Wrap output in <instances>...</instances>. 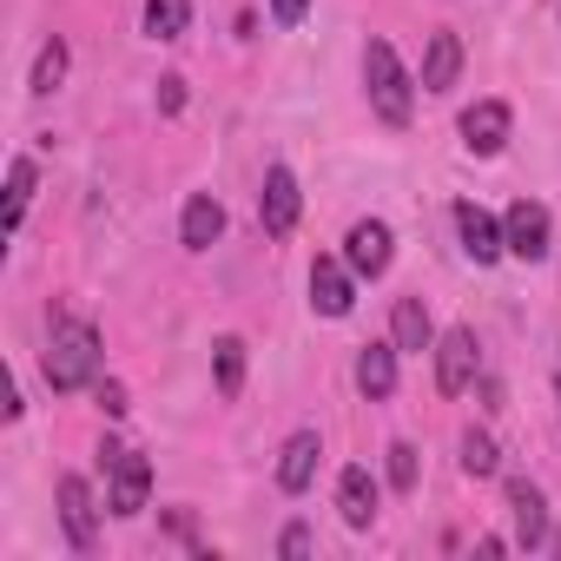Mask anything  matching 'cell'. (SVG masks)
I'll list each match as a JSON object with an SVG mask.
<instances>
[{"label": "cell", "instance_id": "obj_3", "mask_svg": "<svg viewBox=\"0 0 561 561\" xmlns=\"http://www.w3.org/2000/svg\"><path fill=\"white\" fill-rule=\"evenodd\" d=\"M100 469H106V482H113L106 508H113V515H139L146 495H152V462H146L139 449H126V443H106V449H100Z\"/></svg>", "mask_w": 561, "mask_h": 561}, {"label": "cell", "instance_id": "obj_12", "mask_svg": "<svg viewBox=\"0 0 561 561\" xmlns=\"http://www.w3.org/2000/svg\"><path fill=\"white\" fill-rule=\"evenodd\" d=\"M456 231H462V251H469L476 264H495V257L508 251V238H502V225H495V218H489L482 205H469V198L456 205Z\"/></svg>", "mask_w": 561, "mask_h": 561}, {"label": "cell", "instance_id": "obj_23", "mask_svg": "<svg viewBox=\"0 0 561 561\" xmlns=\"http://www.w3.org/2000/svg\"><path fill=\"white\" fill-rule=\"evenodd\" d=\"M60 80H67V41H47L34 60V93H54Z\"/></svg>", "mask_w": 561, "mask_h": 561}, {"label": "cell", "instance_id": "obj_17", "mask_svg": "<svg viewBox=\"0 0 561 561\" xmlns=\"http://www.w3.org/2000/svg\"><path fill=\"white\" fill-rule=\"evenodd\" d=\"M397 357H403L397 344H364V351H357V390H364L370 403H383V397L397 390Z\"/></svg>", "mask_w": 561, "mask_h": 561}, {"label": "cell", "instance_id": "obj_10", "mask_svg": "<svg viewBox=\"0 0 561 561\" xmlns=\"http://www.w3.org/2000/svg\"><path fill=\"white\" fill-rule=\"evenodd\" d=\"M344 264L357 277H383L390 271V225L383 218H357L351 238H344Z\"/></svg>", "mask_w": 561, "mask_h": 561}, {"label": "cell", "instance_id": "obj_15", "mask_svg": "<svg viewBox=\"0 0 561 561\" xmlns=\"http://www.w3.org/2000/svg\"><path fill=\"white\" fill-rule=\"evenodd\" d=\"M218 231H225V205L211 192H192L185 198V218H179V244L185 251H205V244H218Z\"/></svg>", "mask_w": 561, "mask_h": 561}, {"label": "cell", "instance_id": "obj_9", "mask_svg": "<svg viewBox=\"0 0 561 561\" xmlns=\"http://www.w3.org/2000/svg\"><path fill=\"white\" fill-rule=\"evenodd\" d=\"M311 305L324 318H351V305H357V271L337 264V257H318L311 264Z\"/></svg>", "mask_w": 561, "mask_h": 561}, {"label": "cell", "instance_id": "obj_1", "mask_svg": "<svg viewBox=\"0 0 561 561\" xmlns=\"http://www.w3.org/2000/svg\"><path fill=\"white\" fill-rule=\"evenodd\" d=\"M100 364H106L100 331H93L87 318H60L54 337H47V383H54V397L93 390V383H100Z\"/></svg>", "mask_w": 561, "mask_h": 561}, {"label": "cell", "instance_id": "obj_28", "mask_svg": "<svg viewBox=\"0 0 561 561\" xmlns=\"http://www.w3.org/2000/svg\"><path fill=\"white\" fill-rule=\"evenodd\" d=\"M93 390H100V410H106V416L126 410V390H119V383H93Z\"/></svg>", "mask_w": 561, "mask_h": 561}, {"label": "cell", "instance_id": "obj_13", "mask_svg": "<svg viewBox=\"0 0 561 561\" xmlns=\"http://www.w3.org/2000/svg\"><path fill=\"white\" fill-rule=\"evenodd\" d=\"M318 456H324L318 430H298V436L285 443V456H277V489H285V495H305L311 476H318Z\"/></svg>", "mask_w": 561, "mask_h": 561}, {"label": "cell", "instance_id": "obj_20", "mask_svg": "<svg viewBox=\"0 0 561 561\" xmlns=\"http://www.w3.org/2000/svg\"><path fill=\"white\" fill-rule=\"evenodd\" d=\"M192 27V0H146V34L152 41H179Z\"/></svg>", "mask_w": 561, "mask_h": 561}, {"label": "cell", "instance_id": "obj_5", "mask_svg": "<svg viewBox=\"0 0 561 561\" xmlns=\"http://www.w3.org/2000/svg\"><path fill=\"white\" fill-rule=\"evenodd\" d=\"M548 205H535V198H515L508 205V218H502V238H508V251L515 257H528V264H541L548 257Z\"/></svg>", "mask_w": 561, "mask_h": 561}, {"label": "cell", "instance_id": "obj_2", "mask_svg": "<svg viewBox=\"0 0 561 561\" xmlns=\"http://www.w3.org/2000/svg\"><path fill=\"white\" fill-rule=\"evenodd\" d=\"M364 87H370V106H377L383 126H410V113H416V80L403 73V60H397L390 41H370V47H364Z\"/></svg>", "mask_w": 561, "mask_h": 561}, {"label": "cell", "instance_id": "obj_8", "mask_svg": "<svg viewBox=\"0 0 561 561\" xmlns=\"http://www.w3.org/2000/svg\"><path fill=\"white\" fill-rule=\"evenodd\" d=\"M60 528H67V541H73L80 554L100 541V508H93L87 476H60Z\"/></svg>", "mask_w": 561, "mask_h": 561}, {"label": "cell", "instance_id": "obj_24", "mask_svg": "<svg viewBox=\"0 0 561 561\" xmlns=\"http://www.w3.org/2000/svg\"><path fill=\"white\" fill-rule=\"evenodd\" d=\"M390 489H397V495L416 489V449H410V443H390Z\"/></svg>", "mask_w": 561, "mask_h": 561}, {"label": "cell", "instance_id": "obj_7", "mask_svg": "<svg viewBox=\"0 0 561 561\" xmlns=\"http://www.w3.org/2000/svg\"><path fill=\"white\" fill-rule=\"evenodd\" d=\"M508 126H515V113H508L502 100H476V106L462 113V146H469L476 159H495V152L508 146Z\"/></svg>", "mask_w": 561, "mask_h": 561}, {"label": "cell", "instance_id": "obj_14", "mask_svg": "<svg viewBox=\"0 0 561 561\" xmlns=\"http://www.w3.org/2000/svg\"><path fill=\"white\" fill-rule=\"evenodd\" d=\"M390 344H397L403 357H423V351H436V324H430L423 298H397V311H390Z\"/></svg>", "mask_w": 561, "mask_h": 561}, {"label": "cell", "instance_id": "obj_29", "mask_svg": "<svg viewBox=\"0 0 561 561\" xmlns=\"http://www.w3.org/2000/svg\"><path fill=\"white\" fill-rule=\"evenodd\" d=\"M548 548H554V554H561V528H554V535H548Z\"/></svg>", "mask_w": 561, "mask_h": 561}, {"label": "cell", "instance_id": "obj_16", "mask_svg": "<svg viewBox=\"0 0 561 561\" xmlns=\"http://www.w3.org/2000/svg\"><path fill=\"white\" fill-rule=\"evenodd\" d=\"M337 515H344L351 528H370V522H377V482H370L364 462H351V469L337 476Z\"/></svg>", "mask_w": 561, "mask_h": 561}, {"label": "cell", "instance_id": "obj_21", "mask_svg": "<svg viewBox=\"0 0 561 561\" xmlns=\"http://www.w3.org/2000/svg\"><path fill=\"white\" fill-rule=\"evenodd\" d=\"M211 370H218V397L244 390V337H218L211 344Z\"/></svg>", "mask_w": 561, "mask_h": 561}, {"label": "cell", "instance_id": "obj_27", "mask_svg": "<svg viewBox=\"0 0 561 561\" xmlns=\"http://www.w3.org/2000/svg\"><path fill=\"white\" fill-rule=\"evenodd\" d=\"M185 106V80L172 73V80H159V113H179Z\"/></svg>", "mask_w": 561, "mask_h": 561}, {"label": "cell", "instance_id": "obj_26", "mask_svg": "<svg viewBox=\"0 0 561 561\" xmlns=\"http://www.w3.org/2000/svg\"><path fill=\"white\" fill-rule=\"evenodd\" d=\"M305 8H311V0H271V21H277V27H298Z\"/></svg>", "mask_w": 561, "mask_h": 561}, {"label": "cell", "instance_id": "obj_4", "mask_svg": "<svg viewBox=\"0 0 561 561\" xmlns=\"http://www.w3.org/2000/svg\"><path fill=\"white\" fill-rule=\"evenodd\" d=\"M298 211H305V192H298L291 165H271V172H264V192H257V225H264V238H291Z\"/></svg>", "mask_w": 561, "mask_h": 561}, {"label": "cell", "instance_id": "obj_22", "mask_svg": "<svg viewBox=\"0 0 561 561\" xmlns=\"http://www.w3.org/2000/svg\"><path fill=\"white\" fill-rule=\"evenodd\" d=\"M462 469H469V476H495V469H502V449H495L489 430H469V436H462Z\"/></svg>", "mask_w": 561, "mask_h": 561}, {"label": "cell", "instance_id": "obj_25", "mask_svg": "<svg viewBox=\"0 0 561 561\" xmlns=\"http://www.w3.org/2000/svg\"><path fill=\"white\" fill-rule=\"evenodd\" d=\"M277 554H291V561H298V554H311V528H305V522H291L285 535H277Z\"/></svg>", "mask_w": 561, "mask_h": 561}, {"label": "cell", "instance_id": "obj_6", "mask_svg": "<svg viewBox=\"0 0 561 561\" xmlns=\"http://www.w3.org/2000/svg\"><path fill=\"white\" fill-rule=\"evenodd\" d=\"M508 522H515V548H548V502L528 476H508Z\"/></svg>", "mask_w": 561, "mask_h": 561}, {"label": "cell", "instance_id": "obj_19", "mask_svg": "<svg viewBox=\"0 0 561 561\" xmlns=\"http://www.w3.org/2000/svg\"><path fill=\"white\" fill-rule=\"evenodd\" d=\"M34 185H41L34 159H14V165H8V238L21 231V218H27V205H34Z\"/></svg>", "mask_w": 561, "mask_h": 561}, {"label": "cell", "instance_id": "obj_11", "mask_svg": "<svg viewBox=\"0 0 561 561\" xmlns=\"http://www.w3.org/2000/svg\"><path fill=\"white\" fill-rule=\"evenodd\" d=\"M469 383H476V337L469 331H443L436 337V390L462 397Z\"/></svg>", "mask_w": 561, "mask_h": 561}, {"label": "cell", "instance_id": "obj_18", "mask_svg": "<svg viewBox=\"0 0 561 561\" xmlns=\"http://www.w3.org/2000/svg\"><path fill=\"white\" fill-rule=\"evenodd\" d=\"M462 73V41L456 34H430V54H423V93H449Z\"/></svg>", "mask_w": 561, "mask_h": 561}]
</instances>
